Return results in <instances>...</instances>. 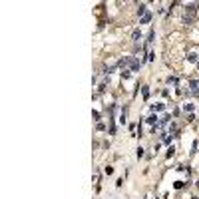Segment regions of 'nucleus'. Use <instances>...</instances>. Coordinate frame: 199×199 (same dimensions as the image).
Segmentation results:
<instances>
[{"mask_svg":"<svg viewBox=\"0 0 199 199\" xmlns=\"http://www.w3.org/2000/svg\"><path fill=\"white\" fill-rule=\"evenodd\" d=\"M129 66H131V72H138V70H140V66H142V62H140V60H136V58H131Z\"/></svg>","mask_w":199,"mask_h":199,"instance_id":"nucleus-1","label":"nucleus"},{"mask_svg":"<svg viewBox=\"0 0 199 199\" xmlns=\"http://www.w3.org/2000/svg\"><path fill=\"white\" fill-rule=\"evenodd\" d=\"M189 88H191V90H189V94H197V92H199V82H191Z\"/></svg>","mask_w":199,"mask_h":199,"instance_id":"nucleus-2","label":"nucleus"},{"mask_svg":"<svg viewBox=\"0 0 199 199\" xmlns=\"http://www.w3.org/2000/svg\"><path fill=\"white\" fill-rule=\"evenodd\" d=\"M149 20H151V12H145V14L142 16V20H140V22H142V24H147Z\"/></svg>","mask_w":199,"mask_h":199,"instance_id":"nucleus-3","label":"nucleus"},{"mask_svg":"<svg viewBox=\"0 0 199 199\" xmlns=\"http://www.w3.org/2000/svg\"><path fill=\"white\" fill-rule=\"evenodd\" d=\"M185 10H187L189 14H195V10H197V4H187V6H185Z\"/></svg>","mask_w":199,"mask_h":199,"instance_id":"nucleus-4","label":"nucleus"},{"mask_svg":"<svg viewBox=\"0 0 199 199\" xmlns=\"http://www.w3.org/2000/svg\"><path fill=\"white\" fill-rule=\"evenodd\" d=\"M145 121H147L149 125H157V117H155V115H149V117H147Z\"/></svg>","mask_w":199,"mask_h":199,"instance_id":"nucleus-5","label":"nucleus"},{"mask_svg":"<svg viewBox=\"0 0 199 199\" xmlns=\"http://www.w3.org/2000/svg\"><path fill=\"white\" fill-rule=\"evenodd\" d=\"M165 110V104H155L153 106V112H163Z\"/></svg>","mask_w":199,"mask_h":199,"instance_id":"nucleus-6","label":"nucleus"},{"mask_svg":"<svg viewBox=\"0 0 199 199\" xmlns=\"http://www.w3.org/2000/svg\"><path fill=\"white\" fill-rule=\"evenodd\" d=\"M140 36H142V32H140V30H134V34H131L134 42H138V40H140Z\"/></svg>","mask_w":199,"mask_h":199,"instance_id":"nucleus-7","label":"nucleus"},{"mask_svg":"<svg viewBox=\"0 0 199 199\" xmlns=\"http://www.w3.org/2000/svg\"><path fill=\"white\" fill-rule=\"evenodd\" d=\"M138 14H140V16H143V14H145V4H140V8H138Z\"/></svg>","mask_w":199,"mask_h":199,"instance_id":"nucleus-8","label":"nucleus"},{"mask_svg":"<svg viewBox=\"0 0 199 199\" xmlns=\"http://www.w3.org/2000/svg\"><path fill=\"white\" fill-rule=\"evenodd\" d=\"M153 38H155V32H153V30H151V32H149V34H147V42H153Z\"/></svg>","mask_w":199,"mask_h":199,"instance_id":"nucleus-9","label":"nucleus"},{"mask_svg":"<svg viewBox=\"0 0 199 199\" xmlns=\"http://www.w3.org/2000/svg\"><path fill=\"white\" fill-rule=\"evenodd\" d=\"M187 60H189V62H197V54H189Z\"/></svg>","mask_w":199,"mask_h":199,"instance_id":"nucleus-10","label":"nucleus"},{"mask_svg":"<svg viewBox=\"0 0 199 199\" xmlns=\"http://www.w3.org/2000/svg\"><path fill=\"white\" fill-rule=\"evenodd\" d=\"M183 110H185V112H191V110H193V104H185Z\"/></svg>","mask_w":199,"mask_h":199,"instance_id":"nucleus-11","label":"nucleus"},{"mask_svg":"<svg viewBox=\"0 0 199 199\" xmlns=\"http://www.w3.org/2000/svg\"><path fill=\"white\" fill-rule=\"evenodd\" d=\"M167 84H177V78H173V76H169V78H167Z\"/></svg>","mask_w":199,"mask_h":199,"instance_id":"nucleus-12","label":"nucleus"},{"mask_svg":"<svg viewBox=\"0 0 199 199\" xmlns=\"http://www.w3.org/2000/svg\"><path fill=\"white\" fill-rule=\"evenodd\" d=\"M143 98H145V100H147V98H149V90H147V86H145V88H143Z\"/></svg>","mask_w":199,"mask_h":199,"instance_id":"nucleus-13","label":"nucleus"},{"mask_svg":"<svg viewBox=\"0 0 199 199\" xmlns=\"http://www.w3.org/2000/svg\"><path fill=\"white\" fill-rule=\"evenodd\" d=\"M136 153H138V157H143V149H142V147H138V151H136Z\"/></svg>","mask_w":199,"mask_h":199,"instance_id":"nucleus-14","label":"nucleus"},{"mask_svg":"<svg viewBox=\"0 0 199 199\" xmlns=\"http://www.w3.org/2000/svg\"><path fill=\"white\" fill-rule=\"evenodd\" d=\"M197 187H199V181H197Z\"/></svg>","mask_w":199,"mask_h":199,"instance_id":"nucleus-15","label":"nucleus"}]
</instances>
